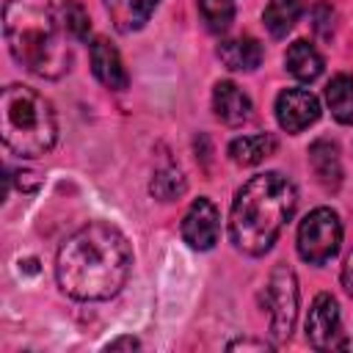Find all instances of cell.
<instances>
[{
  "mask_svg": "<svg viewBox=\"0 0 353 353\" xmlns=\"http://www.w3.org/2000/svg\"><path fill=\"white\" fill-rule=\"evenodd\" d=\"M306 339L314 350H342L347 347L345 331H342V317H339V303L334 295L320 292L306 314Z\"/></svg>",
  "mask_w": 353,
  "mask_h": 353,
  "instance_id": "cell-7",
  "label": "cell"
},
{
  "mask_svg": "<svg viewBox=\"0 0 353 353\" xmlns=\"http://www.w3.org/2000/svg\"><path fill=\"white\" fill-rule=\"evenodd\" d=\"M309 165L317 176V182L325 190H339L342 185V157H339V146L328 138H317L309 146Z\"/></svg>",
  "mask_w": 353,
  "mask_h": 353,
  "instance_id": "cell-12",
  "label": "cell"
},
{
  "mask_svg": "<svg viewBox=\"0 0 353 353\" xmlns=\"http://www.w3.org/2000/svg\"><path fill=\"white\" fill-rule=\"evenodd\" d=\"M284 66H287V72L295 77V80H301V83H312V80H317L320 74H323V55L306 41V39H298V41H292L290 47H287V55H284Z\"/></svg>",
  "mask_w": 353,
  "mask_h": 353,
  "instance_id": "cell-15",
  "label": "cell"
},
{
  "mask_svg": "<svg viewBox=\"0 0 353 353\" xmlns=\"http://www.w3.org/2000/svg\"><path fill=\"white\" fill-rule=\"evenodd\" d=\"M268 317H270V334L276 342L290 339L292 328H295V317H298V279L295 270L284 262H279L270 270L268 287L262 292Z\"/></svg>",
  "mask_w": 353,
  "mask_h": 353,
  "instance_id": "cell-6",
  "label": "cell"
},
{
  "mask_svg": "<svg viewBox=\"0 0 353 353\" xmlns=\"http://www.w3.org/2000/svg\"><path fill=\"white\" fill-rule=\"evenodd\" d=\"M196 6L212 33L229 30V25L234 19V0H196Z\"/></svg>",
  "mask_w": 353,
  "mask_h": 353,
  "instance_id": "cell-20",
  "label": "cell"
},
{
  "mask_svg": "<svg viewBox=\"0 0 353 353\" xmlns=\"http://www.w3.org/2000/svg\"><path fill=\"white\" fill-rule=\"evenodd\" d=\"M61 19H63V28H66V33H69L72 39H80V41L88 39V33H91V19H88L85 8H83L77 0H66V3L61 6Z\"/></svg>",
  "mask_w": 353,
  "mask_h": 353,
  "instance_id": "cell-21",
  "label": "cell"
},
{
  "mask_svg": "<svg viewBox=\"0 0 353 353\" xmlns=\"http://www.w3.org/2000/svg\"><path fill=\"white\" fill-rule=\"evenodd\" d=\"M276 152V138L270 132H256V135H243L229 143V157L237 165H259L265 157Z\"/></svg>",
  "mask_w": 353,
  "mask_h": 353,
  "instance_id": "cell-16",
  "label": "cell"
},
{
  "mask_svg": "<svg viewBox=\"0 0 353 353\" xmlns=\"http://www.w3.org/2000/svg\"><path fill=\"white\" fill-rule=\"evenodd\" d=\"M325 102L339 124H353V77L350 74L331 77V83L325 85Z\"/></svg>",
  "mask_w": 353,
  "mask_h": 353,
  "instance_id": "cell-17",
  "label": "cell"
},
{
  "mask_svg": "<svg viewBox=\"0 0 353 353\" xmlns=\"http://www.w3.org/2000/svg\"><path fill=\"white\" fill-rule=\"evenodd\" d=\"M262 55L265 50L254 36H237L218 44V58L232 72H254L262 63Z\"/></svg>",
  "mask_w": 353,
  "mask_h": 353,
  "instance_id": "cell-14",
  "label": "cell"
},
{
  "mask_svg": "<svg viewBox=\"0 0 353 353\" xmlns=\"http://www.w3.org/2000/svg\"><path fill=\"white\" fill-rule=\"evenodd\" d=\"M298 17H301V3L298 0H270L265 6L262 22H265V28L273 39H284L295 28Z\"/></svg>",
  "mask_w": 353,
  "mask_h": 353,
  "instance_id": "cell-18",
  "label": "cell"
},
{
  "mask_svg": "<svg viewBox=\"0 0 353 353\" xmlns=\"http://www.w3.org/2000/svg\"><path fill=\"white\" fill-rule=\"evenodd\" d=\"M135 347H141V342L135 336H119L105 345V350H135Z\"/></svg>",
  "mask_w": 353,
  "mask_h": 353,
  "instance_id": "cell-24",
  "label": "cell"
},
{
  "mask_svg": "<svg viewBox=\"0 0 353 353\" xmlns=\"http://www.w3.org/2000/svg\"><path fill=\"white\" fill-rule=\"evenodd\" d=\"M132 245L108 221H91L63 240L55 256L58 287L74 301H108L130 279Z\"/></svg>",
  "mask_w": 353,
  "mask_h": 353,
  "instance_id": "cell-1",
  "label": "cell"
},
{
  "mask_svg": "<svg viewBox=\"0 0 353 353\" xmlns=\"http://www.w3.org/2000/svg\"><path fill=\"white\" fill-rule=\"evenodd\" d=\"M91 69L97 74V80L110 88V91H124L130 85V77H127V69H124V61L119 55V50L105 39V36H97L91 41Z\"/></svg>",
  "mask_w": 353,
  "mask_h": 353,
  "instance_id": "cell-10",
  "label": "cell"
},
{
  "mask_svg": "<svg viewBox=\"0 0 353 353\" xmlns=\"http://www.w3.org/2000/svg\"><path fill=\"white\" fill-rule=\"evenodd\" d=\"M342 287H345L347 295L353 298V251L345 256V265H342Z\"/></svg>",
  "mask_w": 353,
  "mask_h": 353,
  "instance_id": "cell-25",
  "label": "cell"
},
{
  "mask_svg": "<svg viewBox=\"0 0 353 353\" xmlns=\"http://www.w3.org/2000/svg\"><path fill=\"white\" fill-rule=\"evenodd\" d=\"M295 207L298 190L284 174L265 171L251 176L237 190L229 212V237L234 248L251 256L270 251Z\"/></svg>",
  "mask_w": 353,
  "mask_h": 353,
  "instance_id": "cell-3",
  "label": "cell"
},
{
  "mask_svg": "<svg viewBox=\"0 0 353 353\" xmlns=\"http://www.w3.org/2000/svg\"><path fill=\"white\" fill-rule=\"evenodd\" d=\"M3 36L14 61L28 72L47 80L69 72V33L50 0H6Z\"/></svg>",
  "mask_w": 353,
  "mask_h": 353,
  "instance_id": "cell-2",
  "label": "cell"
},
{
  "mask_svg": "<svg viewBox=\"0 0 353 353\" xmlns=\"http://www.w3.org/2000/svg\"><path fill=\"white\" fill-rule=\"evenodd\" d=\"M276 119L284 132H303L320 119V99L306 88H284L276 97Z\"/></svg>",
  "mask_w": 353,
  "mask_h": 353,
  "instance_id": "cell-9",
  "label": "cell"
},
{
  "mask_svg": "<svg viewBox=\"0 0 353 353\" xmlns=\"http://www.w3.org/2000/svg\"><path fill=\"white\" fill-rule=\"evenodd\" d=\"M157 3L160 0H102L105 11H108V17L119 33L141 30L149 22V17L154 14Z\"/></svg>",
  "mask_w": 353,
  "mask_h": 353,
  "instance_id": "cell-13",
  "label": "cell"
},
{
  "mask_svg": "<svg viewBox=\"0 0 353 353\" xmlns=\"http://www.w3.org/2000/svg\"><path fill=\"white\" fill-rule=\"evenodd\" d=\"M218 234H221V212L207 196H199L182 218V240L196 251H210L218 243Z\"/></svg>",
  "mask_w": 353,
  "mask_h": 353,
  "instance_id": "cell-8",
  "label": "cell"
},
{
  "mask_svg": "<svg viewBox=\"0 0 353 353\" xmlns=\"http://www.w3.org/2000/svg\"><path fill=\"white\" fill-rule=\"evenodd\" d=\"M188 190V182H185V174L176 168V165H163L154 171L152 182H149V193L160 201H174L179 199L182 193Z\"/></svg>",
  "mask_w": 353,
  "mask_h": 353,
  "instance_id": "cell-19",
  "label": "cell"
},
{
  "mask_svg": "<svg viewBox=\"0 0 353 353\" xmlns=\"http://www.w3.org/2000/svg\"><path fill=\"white\" fill-rule=\"evenodd\" d=\"M342 245V221L331 207L312 210L298 226V254L309 265H325Z\"/></svg>",
  "mask_w": 353,
  "mask_h": 353,
  "instance_id": "cell-5",
  "label": "cell"
},
{
  "mask_svg": "<svg viewBox=\"0 0 353 353\" xmlns=\"http://www.w3.org/2000/svg\"><path fill=\"white\" fill-rule=\"evenodd\" d=\"M212 110L215 116L229 124V127H240L243 121L251 119V99L245 91H240L232 80H218L212 88Z\"/></svg>",
  "mask_w": 353,
  "mask_h": 353,
  "instance_id": "cell-11",
  "label": "cell"
},
{
  "mask_svg": "<svg viewBox=\"0 0 353 353\" xmlns=\"http://www.w3.org/2000/svg\"><path fill=\"white\" fill-rule=\"evenodd\" d=\"M226 347H229V350H237V347H243V350H270L273 345L259 342V339H234V342H229Z\"/></svg>",
  "mask_w": 353,
  "mask_h": 353,
  "instance_id": "cell-23",
  "label": "cell"
},
{
  "mask_svg": "<svg viewBox=\"0 0 353 353\" xmlns=\"http://www.w3.org/2000/svg\"><path fill=\"white\" fill-rule=\"evenodd\" d=\"M17 176H19V190H25V193H33V190L39 188V176H36L33 171H19Z\"/></svg>",
  "mask_w": 353,
  "mask_h": 353,
  "instance_id": "cell-26",
  "label": "cell"
},
{
  "mask_svg": "<svg viewBox=\"0 0 353 353\" xmlns=\"http://www.w3.org/2000/svg\"><path fill=\"white\" fill-rule=\"evenodd\" d=\"M0 132L6 149L22 160L47 154L58 141L52 102L30 85L11 83L0 97Z\"/></svg>",
  "mask_w": 353,
  "mask_h": 353,
  "instance_id": "cell-4",
  "label": "cell"
},
{
  "mask_svg": "<svg viewBox=\"0 0 353 353\" xmlns=\"http://www.w3.org/2000/svg\"><path fill=\"white\" fill-rule=\"evenodd\" d=\"M312 19H314L312 25H314L317 36L320 39H331V33H334V8L328 3H317L312 8Z\"/></svg>",
  "mask_w": 353,
  "mask_h": 353,
  "instance_id": "cell-22",
  "label": "cell"
}]
</instances>
